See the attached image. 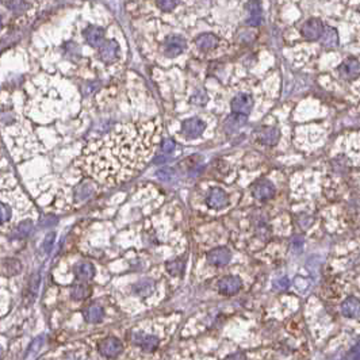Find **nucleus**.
<instances>
[{
    "label": "nucleus",
    "instance_id": "obj_5",
    "mask_svg": "<svg viewBox=\"0 0 360 360\" xmlns=\"http://www.w3.org/2000/svg\"><path fill=\"white\" fill-rule=\"evenodd\" d=\"M252 96L245 95V94H240V95H237L232 100V111H233V114H241L246 117L249 112L252 111Z\"/></svg>",
    "mask_w": 360,
    "mask_h": 360
},
{
    "label": "nucleus",
    "instance_id": "obj_33",
    "mask_svg": "<svg viewBox=\"0 0 360 360\" xmlns=\"http://www.w3.org/2000/svg\"><path fill=\"white\" fill-rule=\"evenodd\" d=\"M175 148H176V144L172 140H169V138L168 140H163V142H161V150L164 153H172Z\"/></svg>",
    "mask_w": 360,
    "mask_h": 360
},
{
    "label": "nucleus",
    "instance_id": "obj_25",
    "mask_svg": "<svg viewBox=\"0 0 360 360\" xmlns=\"http://www.w3.org/2000/svg\"><path fill=\"white\" fill-rule=\"evenodd\" d=\"M31 228H33V222L31 221H23L19 225L16 226V229L14 230V238H23L26 237L27 234L31 232Z\"/></svg>",
    "mask_w": 360,
    "mask_h": 360
},
{
    "label": "nucleus",
    "instance_id": "obj_6",
    "mask_svg": "<svg viewBox=\"0 0 360 360\" xmlns=\"http://www.w3.org/2000/svg\"><path fill=\"white\" fill-rule=\"evenodd\" d=\"M232 259V253L228 248H215L207 253V261L209 264L215 265V267H222L226 265Z\"/></svg>",
    "mask_w": 360,
    "mask_h": 360
},
{
    "label": "nucleus",
    "instance_id": "obj_37",
    "mask_svg": "<svg viewBox=\"0 0 360 360\" xmlns=\"http://www.w3.org/2000/svg\"><path fill=\"white\" fill-rule=\"evenodd\" d=\"M349 357H351V360H359V344H356L355 347H353L352 349H351V352H349Z\"/></svg>",
    "mask_w": 360,
    "mask_h": 360
},
{
    "label": "nucleus",
    "instance_id": "obj_22",
    "mask_svg": "<svg viewBox=\"0 0 360 360\" xmlns=\"http://www.w3.org/2000/svg\"><path fill=\"white\" fill-rule=\"evenodd\" d=\"M71 295H72L73 299H77V301L85 299L89 295V287L87 286V284H84V283L75 284V286L72 287V291H71Z\"/></svg>",
    "mask_w": 360,
    "mask_h": 360
},
{
    "label": "nucleus",
    "instance_id": "obj_31",
    "mask_svg": "<svg viewBox=\"0 0 360 360\" xmlns=\"http://www.w3.org/2000/svg\"><path fill=\"white\" fill-rule=\"evenodd\" d=\"M54 240H56V233H49L48 236H46L45 240H43V244H42L43 252L49 253L50 251H52V248H53V244H54Z\"/></svg>",
    "mask_w": 360,
    "mask_h": 360
},
{
    "label": "nucleus",
    "instance_id": "obj_11",
    "mask_svg": "<svg viewBox=\"0 0 360 360\" xmlns=\"http://www.w3.org/2000/svg\"><path fill=\"white\" fill-rule=\"evenodd\" d=\"M255 136H256V138L259 141L265 144V145L274 146L276 145V142L279 140L280 131L279 129H276V127H260Z\"/></svg>",
    "mask_w": 360,
    "mask_h": 360
},
{
    "label": "nucleus",
    "instance_id": "obj_10",
    "mask_svg": "<svg viewBox=\"0 0 360 360\" xmlns=\"http://www.w3.org/2000/svg\"><path fill=\"white\" fill-rule=\"evenodd\" d=\"M241 280L237 276H225L218 282V290L223 295H233L240 291Z\"/></svg>",
    "mask_w": 360,
    "mask_h": 360
},
{
    "label": "nucleus",
    "instance_id": "obj_27",
    "mask_svg": "<svg viewBox=\"0 0 360 360\" xmlns=\"http://www.w3.org/2000/svg\"><path fill=\"white\" fill-rule=\"evenodd\" d=\"M156 177H158V179H160L161 182L171 183V182H173V180H175V177H176V173H175V171H173L172 168H164V169H160V171H158V172H156Z\"/></svg>",
    "mask_w": 360,
    "mask_h": 360
},
{
    "label": "nucleus",
    "instance_id": "obj_41",
    "mask_svg": "<svg viewBox=\"0 0 360 360\" xmlns=\"http://www.w3.org/2000/svg\"><path fill=\"white\" fill-rule=\"evenodd\" d=\"M0 26H2V16H0Z\"/></svg>",
    "mask_w": 360,
    "mask_h": 360
},
{
    "label": "nucleus",
    "instance_id": "obj_29",
    "mask_svg": "<svg viewBox=\"0 0 360 360\" xmlns=\"http://www.w3.org/2000/svg\"><path fill=\"white\" fill-rule=\"evenodd\" d=\"M167 269H168V272L171 274V275H179V274H182L184 269L183 261H179V260L169 261L168 264H167Z\"/></svg>",
    "mask_w": 360,
    "mask_h": 360
},
{
    "label": "nucleus",
    "instance_id": "obj_24",
    "mask_svg": "<svg viewBox=\"0 0 360 360\" xmlns=\"http://www.w3.org/2000/svg\"><path fill=\"white\" fill-rule=\"evenodd\" d=\"M152 291H153V282L152 280H141L134 286L136 294L142 295V297L149 295Z\"/></svg>",
    "mask_w": 360,
    "mask_h": 360
},
{
    "label": "nucleus",
    "instance_id": "obj_18",
    "mask_svg": "<svg viewBox=\"0 0 360 360\" xmlns=\"http://www.w3.org/2000/svg\"><path fill=\"white\" fill-rule=\"evenodd\" d=\"M75 274H76V278L81 282H87V280H91L95 275V268L91 263H79V264L75 267Z\"/></svg>",
    "mask_w": 360,
    "mask_h": 360
},
{
    "label": "nucleus",
    "instance_id": "obj_32",
    "mask_svg": "<svg viewBox=\"0 0 360 360\" xmlns=\"http://www.w3.org/2000/svg\"><path fill=\"white\" fill-rule=\"evenodd\" d=\"M176 6L177 2H172V0H161V2H158V7H160L163 11H172Z\"/></svg>",
    "mask_w": 360,
    "mask_h": 360
},
{
    "label": "nucleus",
    "instance_id": "obj_2",
    "mask_svg": "<svg viewBox=\"0 0 360 360\" xmlns=\"http://www.w3.org/2000/svg\"><path fill=\"white\" fill-rule=\"evenodd\" d=\"M301 33L306 39L309 41H316L324 34V25L320 19H309L307 22L303 23L302 29H301Z\"/></svg>",
    "mask_w": 360,
    "mask_h": 360
},
{
    "label": "nucleus",
    "instance_id": "obj_13",
    "mask_svg": "<svg viewBox=\"0 0 360 360\" xmlns=\"http://www.w3.org/2000/svg\"><path fill=\"white\" fill-rule=\"evenodd\" d=\"M246 117L241 114H232L223 122V130L226 134H234L246 123Z\"/></svg>",
    "mask_w": 360,
    "mask_h": 360
},
{
    "label": "nucleus",
    "instance_id": "obj_19",
    "mask_svg": "<svg viewBox=\"0 0 360 360\" xmlns=\"http://www.w3.org/2000/svg\"><path fill=\"white\" fill-rule=\"evenodd\" d=\"M248 7L251 16L246 20V25H249V26H259L261 23V19H263L260 3L259 2H251V3H248Z\"/></svg>",
    "mask_w": 360,
    "mask_h": 360
},
{
    "label": "nucleus",
    "instance_id": "obj_14",
    "mask_svg": "<svg viewBox=\"0 0 360 360\" xmlns=\"http://www.w3.org/2000/svg\"><path fill=\"white\" fill-rule=\"evenodd\" d=\"M133 343L140 345L146 352H152L159 347V338L152 334H134Z\"/></svg>",
    "mask_w": 360,
    "mask_h": 360
},
{
    "label": "nucleus",
    "instance_id": "obj_21",
    "mask_svg": "<svg viewBox=\"0 0 360 360\" xmlns=\"http://www.w3.org/2000/svg\"><path fill=\"white\" fill-rule=\"evenodd\" d=\"M218 39L214 34H202L196 38V46L202 50H211L217 46Z\"/></svg>",
    "mask_w": 360,
    "mask_h": 360
},
{
    "label": "nucleus",
    "instance_id": "obj_17",
    "mask_svg": "<svg viewBox=\"0 0 360 360\" xmlns=\"http://www.w3.org/2000/svg\"><path fill=\"white\" fill-rule=\"evenodd\" d=\"M341 313L345 317H357L359 316V299L355 297H349L341 303Z\"/></svg>",
    "mask_w": 360,
    "mask_h": 360
},
{
    "label": "nucleus",
    "instance_id": "obj_4",
    "mask_svg": "<svg viewBox=\"0 0 360 360\" xmlns=\"http://www.w3.org/2000/svg\"><path fill=\"white\" fill-rule=\"evenodd\" d=\"M186 49V41L179 35H171L164 42V53L167 57H176Z\"/></svg>",
    "mask_w": 360,
    "mask_h": 360
},
{
    "label": "nucleus",
    "instance_id": "obj_35",
    "mask_svg": "<svg viewBox=\"0 0 360 360\" xmlns=\"http://www.w3.org/2000/svg\"><path fill=\"white\" fill-rule=\"evenodd\" d=\"M288 286H290L288 278H280V279H278L275 283H274V287H275L276 290H286Z\"/></svg>",
    "mask_w": 360,
    "mask_h": 360
},
{
    "label": "nucleus",
    "instance_id": "obj_3",
    "mask_svg": "<svg viewBox=\"0 0 360 360\" xmlns=\"http://www.w3.org/2000/svg\"><path fill=\"white\" fill-rule=\"evenodd\" d=\"M123 345L121 340L117 338H107L103 341H100L99 344V352L106 357H114L117 355L122 352Z\"/></svg>",
    "mask_w": 360,
    "mask_h": 360
},
{
    "label": "nucleus",
    "instance_id": "obj_38",
    "mask_svg": "<svg viewBox=\"0 0 360 360\" xmlns=\"http://www.w3.org/2000/svg\"><path fill=\"white\" fill-rule=\"evenodd\" d=\"M226 360H248V359H246V356L244 355V353L237 352V353H234V355H230V356L226 357Z\"/></svg>",
    "mask_w": 360,
    "mask_h": 360
},
{
    "label": "nucleus",
    "instance_id": "obj_36",
    "mask_svg": "<svg viewBox=\"0 0 360 360\" xmlns=\"http://www.w3.org/2000/svg\"><path fill=\"white\" fill-rule=\"evenodd\" d=\"M291 246L295 252H301V251H302V246H303V238L301 237V236H297V237L292 238Z\"/></svg>",
    "mask_w": 360,
    "mask_h": 360
},
{
    "label": "nucleus",
    "instance_id": "obj_23",
    "mask_svg": "<svg viewBox=\"0 0 360 360\" xmlns=\"http://www.w3.org/2000/svg\"><path fill=\"white\" fill-rule=\"evenodd\" d=\"M339 42V35L338 31L334 29H328L326 31H324L322 34V43L328 48H333V46L338 45Z\"/></svg>",
    "mask_w": 360,
    "mask_h": 360
},
{
    "label": "nucleus",
    "instance_id": "obj_16",
    "mask_svg": "<svg viewBox=\"0 0 360 360\" xmlns=\"http://www.w3.org/2000/svg\"><path fill=\"white\" fill-rule=\"evenodd\" d=\"M339 72L344 79H352L359 75V61L356 58H348L345 60L340 66H339Z\"/></svg>",
    "mask_w": 360,
    "mask_h": 360
},
{
    "label": "nucleus",
    "instance_id": "obj_40",
    "mask_svg": "<svg viewBox=\"0 0 360 360\" xmlns=\"http://www.w3.org/2000/svg\"><path fill=\"white\" fill-rule=\"evenodd\" d=\"M3 355H4V349H3V347L0 345V359L3 357Z\"/></svg>",
    "mask_w": 360,
    "mask_h": 360
},
{
    "label": "nucleus",
    "instance_id": "obj_15",
    "mask_svg": "<svg viewBox=\"0 0 360 360\" xmlns=\"http://www.w3.org/2000/svg\"><path fill=\"white\" fill-rule=\"evenodd\" d=\"M85 41L91 46H102L104 41V30L102 27L98 26H89L88 29H85L84 31Z\"/></svg>",
    "mask_w": 360,
    "mask_h": 360
},
{
    "label": "nucleus",
    "instance_id": "obj_28",
    "mask_svg": "<svg viewBox=\"0 0 360 360\" xmlns=\"http://www.w3.org/2000/svg\"><path fill=\"white\" fill-rule=\"evenodd\" d=\"M43 343H45V339H43V336H41V338L35 339L34 343L30 345V348H29V352H27V356L26 359H31L33 356H35L37 355V352H38L39 349H41V347L43 345Z\"/></svg>",
    "mask_w": 360,
    "mask_h": 360
},
{
    "label": "nucleus",
    "instance_id": "obj_8",
    "mask_svg": "<svg viewBox=\"0 0 360 360\" xmlns=\"http://www.w3.org/2000/svg\"><path fill=\"white\" fill-rule=\"evenodd\" d=\"M206 203L211 209H222L229 203V196L222 188H211L207 194Z\"/></svg>",
    "mask_w": 360,
    "mask_h": 360
},
{
    "label": "nucleus",
    "instance_id": "obj_30",
    "mask_svg": "<svg viewBox=\"0 0 360 360\" xmlns=\"http://www.w3.org/2000/svg\"><path fill=\"white\" fill-rule=\"evenodd\" d=\"M11 218V209L7 205H2L0 203V225L6 223Z\"/></svg>",
    "mask_w": 360,
    "mask_h": 360
},
{
    "label": "nucleus",
    "instance_id": "obj_39",
    "mask_svg": "<svg viewBox=\"0 0 360 360\" xmlns=\"http://www.w3.org/2000/svg\"><path fill=\"white\" fill-rule=\"evenodd\" d=\"M57 222V218H53L52 221H49V219H46V221H43L42 222V225H45L43 228H49L50 225H53V223H56Z\"/></svg>",
    "mask_w": 360,
    "mask_h": 360
},
{
    "label": "nucleus",
    "instance_id": "obj_26",
    "mask_svg": "<svg viewBox=\"0 0 360 360\" xmlns=\"http://www.w3.org/2000/svg\"><path fill=\"white\" fill-rule=\"evenodd\" d=\"M20 269H22V264L16 259H8L4 263V271L7 272L8 275H16V274H19Z\"/></svg>",
    "mask_w": 360,
    "mask_h": 360
},
{
    "label": "nucleus",
    "instance_id": "obj_7",
    "mask_svg": "<svg viewBox=\"0 0 360 360\" xmlns=\"http://www.w3.org/2000/svg\"><path fill=\"white\" fill-rule=\"evenodd\" d=\"M252 194L257 200L265 202V200L271 199L272 196L275 195V187H274V184L269 183L268 180H261V182L255 184Z\"/></svg>",
    "mask_w": 360,
    "mask_h": 360
},
{
    "label": "nucleus",
    "instance_id": "obj_9",
    "mask_svg": "<svg viewBox=\"0 0 360 360\" xmlns=\"http://www.w3.org/2000/svg\"><path fill=\"white\" fill-rule=\"evenodd\" d=\"M205 127H206V125H205L202 119L191 118L184 121L182 130H183V134L187 138H196L205 131Z\"/></svg>",
    "mask_w": 360,
    "mask_h": 360
},
{
    "label": "nucleus",
    "instance_id": "obj_1",
    "mask_svg": "<svg viewBox=\"0 0 360 360\" xmlns=\"http://www.w3.org/2000/svg\"><path fill=\"white\" fill-rule=\"evenodd\" d=\"M161 136L160 123H122L107 136L85 146L77 167L103 186H117L144 168Z\"/></svg>",
    "mask_w": 360,
    "mask_h": 360
},
{
    "label": "nucleus",
    "instance_id": "obj_20",
    "mask_svg": "<svg viewBox=\"0 0 360 360\" xmlns=\"http://www.w3.org/2000/svg\"><path fill=\"white\" fill-rule=\"evenodd\" d=\"M103 316H104L103 307L99 306V305H91V306L87 307L84 311L85 320H87L88 322H92V324L102 321Z\"/></svg>",
    "mask_w": 360,
    "mask_h": 360
},
{
    "label": "nucleus",
    "instance_id": "obj_12",
    "mask_svg": "<svg viewBox=\"0 0 360 360\" xmlns=\"http://www.w3.org/2000/svg\"><path fill=\"white\" fill-rule=\"evenodd\" d=\"M119 54V45L117 41L110 39L107 42H104L103 45L100 46V58L104 62H114L118 58Z\"/></svg>",
    "mask_w": 360,
    "mask_h": 360
},
{
    "label": "nucleus",
    "instance_id": "obj_34",
    "mask_svg": "<svg viewBox=\"0 0 360 360\" xmlns=\"http://www.w3.org/2000/svg\"><path fill=\"white\" fill-rule=\"evenodd\" d=\"M4 6L10 8V10H14V11H20V10L26 7L27 4L23 3V2H6Z\"/></svg>",
    "mask_w": 360,
    "mask_h": 360
}]
</instances>
